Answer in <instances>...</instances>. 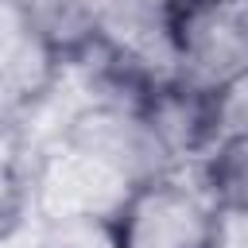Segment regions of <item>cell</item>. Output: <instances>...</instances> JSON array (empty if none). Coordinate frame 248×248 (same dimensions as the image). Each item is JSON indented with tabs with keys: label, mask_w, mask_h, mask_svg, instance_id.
Masks as SVG:
<instances>
[{
	"label": "cell",
	"mask_w": 248,
	"mask_h": 248,
	"mask_svg": "<svg viewBox=\"0 0 248 248\" xmlns=\"http://www.w3.org/2000/svg\"><path fill=\"white\" fill-rule=\"evenodd\" d=\"M217 202L194 178L174 167L128 194L112 221V248H209Z\"/></svg>",
	"instance_id": "6da1fadb"
},
{
	"label": "cell",
	"mask_w": 248,
	"mask_h": 248,
	"mask_svg": "<svg viewBox=\"0 0 248 248\" xmlns=\"http://www.w3.org/2000/svg\"><path fill=\"white\" fill-rule=\"evenodd\" d=\"M54 143H66L89 155L93 163L108 167L128 186H143L178 167L167 155L155 128L147 124V116L140 112V105L112 101V97H89L85 105H78Z\"/></svg>",
	"instance_id": "7a4b0ae2"
},
{
	"label": "cell",
	"mask_w": 248,
	"mask_h": 248,
	"mask_svg": "<svg viewBox=\"0 0 248 248\" xmlns=\"http://www.w3.org/2000/svg\"><path fill=\"white\" fill-rule=\"evenodd\" d=\"M132 190L136 186L116 178L108 167L93 163L89 155H81L66 143H50L31 170L27 205L43 221H101V225H112Z\"/></svg>",
	"instance_id": "3957f363"
},
{
	"label": "cell",
	"mask_w": 248,
	"mask_h": 248,
	"mask_svg": "<svg viewBox=\"0 0 248 248\" xmlns=\"http://www.w3.org/2000/svg\"><path fill=\"white\" fill-rule=\"evenodd\" d=\"M174 66L178 81L213 93L248 70V46L236 0H178L174 4Z\"/></svg>",
	"instance_id": "277c9868"
},
{
	"label": "cell",
	"mask_w": 248,
	"mask_h": 248,
	"mask_svg": "<svg viewBox=\"0 0 248 248\" xmlns=\"http://www.w3.org/2000/svg\"><path fill=\"white\" fill-rule=\"evenodd\" d=\"M0 78L23 105H35L62 78V54L43 35L27 0H0Z\"/></svg>",
	"instance_id": "5b68a950"
},
{
	"label": "cell",
	"mask_w": 248,
	"mask_h": 248,
	"mask_svg": "<svg viewBox=\"0 0 248 248\" xmlns=\"http://www.w3.org/2000/svg\"><path fill=\"white\" fill-rule=\"evenodd\" d=\"M194 170L217 205H244L248 209V136L217 140L194 163Z\"/></svg>",
	"instance_id": "8992f818"
},
{
	"label": "cell",
	"mask_w": 248,
	"mask_h": 248,
	"mask_svg": "<svg viewBox=\"0 0 248 248\" xmlns=\"http://www.w3.org/2000/svg\"><path fill=\"white\" fill-rule=\"evenodd\" d=\"M27 4L58 54H78L93 43L89 0H27Z\"/></svg>",
	"instance_id": "52a82bcc"
},
{
	"label": "cell",
	"mask_w": 248,
	"mask_h": 248,
	"mask_svg": "<svg viewBox=\"0 0 248 248\" xmlns=\"http://www.w3.org/2000/svg\"><path fill=\"white\" fill-rule=\"evenodd\" d=\"M19 132L16 124H0V229H8L27 209L23 186V159H19Z\"/></svg>",
	"instance_id": "ba28073f"
},
{
	"label": "cell",
	"mask_w": 248,
	"mask_h": 248,
	"mask_svg": "<svg viewBox=\"0 0 248 248\" xmlns=\"http://www.w3.org/2000/svg\"><path fill=\"white\" fill-rule=\"evenodd\" d=\"M213 97V143L229 136H248V70L225 81Z\"/></svg>",
	"instance_id": "9c48e42d"
},
{
	"label": "cell",
	"mask_w": 248,
	"mask_h": 248,
	"mask_svg": "<svg viewBox=\"0 0 248 248\" xmlns=\"http://www.w3.org/2000/svg\"><path fill=\"white\" fill-rule=\"evenodd\" d=\"M209 248H248V209L244 205H217Z\"/></svg>",
	"instance_id": "30bf717a"
},
{
	"label": "cell",
	"mask_w": 248,
	"mask_h": 248,
	"mask_svg": "<svg viewBox=\"0 0 248 248\" xmlns=\"http://www.w3.org/2000/svg\"><path fill=\"white\" fill-rule=\"evenodd\" d=\"M23 108H27V105L19 101V93H16V89L0 78V124H16Z\"/></svg>",
	"instance_id": "8fae6325"
},
{
	"label": "cell",
	"mask_w": 248,
	"mask_h": 248,
	"mask_svg": "<svg viewBox=\"0 0 248 248\" xmlns=\"http://www.w3.org/2000/svg\"><path fill=\"white\" fill-rule=\"evenodd\" d=\"M236 12H240V27H244V46H248V0H236Z\"/></svg>",
	"instance_id": "7c38bea8"
}]
</instances>
